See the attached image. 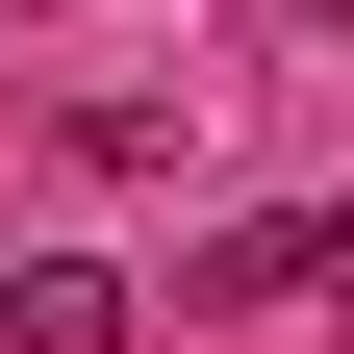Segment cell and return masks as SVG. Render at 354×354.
Masks as SVG:
<instances>
[{"label":"cell","instance_id":"5b68a950","mask_svg":"<svg viewBox=\"0 0 354 354\" xmlns=\"http://www.w3.org/2000/svg\"><path fill=\"white\" fill-rule=\"evenodd\" d=\"M0 26H26V0H0Z\"/></svg>","mask_w":354,"mask_h":354},{"label":"cell","instance_id":"277c9868","mask_svg":"<svg viewBox=\"0 0 354 354\" xmlns=\"http://www.w3.org/2000/svg\"><path fill=\"white\" fill-rule=\"evenodd\" d=\"M304 26H354V0H304Z\"/></svg>","mask_w":354,"mask_h":354},{"label":"cell","instance_id":"6da1fadb","mask_svg":"<svg viewBox=\"0 0 354 354\" xmlns=\"http://www.w3.org/2000/svg\"><path fill=\"white\" fill-rule=\"evenodd\" d=\"M0 354H127V279L102 253H26V279H0Z\"/></svg>","mask_w":354,"mask_h":354},{"label":"cell","instance_id":"7a4b0ae2","mask_svg":"<svg viewBox=\"0 0 354 354\" xmlns=\"http://www.w3.org/2000/svg\"><path fill=\"white\" fill-rule=\"evenodd\" d=\"M304 279H329V203H279V228H228V253H203L177 304H304Z\"/></svg>","mask_w":354,"mask_h":354},{"label":"cell","instance_id":"3957f363","mask_svg":"<svg viewBox=\"0 0 354 354\" xmlns=\"http://www.w3.org/2000/svg\"><path fill=\"white\" fill-rule=\"evenodd\" d=\"M51 152H76V177H152V152H177V102H152V76H102V102H51Z\"/></svg>","mask_w":354,"mask_h":354}]
</instances>
